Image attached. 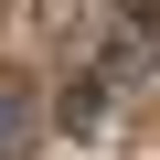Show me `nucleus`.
<instances>
[{
    "mask_svg": "<svg viewBox=\"0 0 160 160\" xmlns=\"http://www.w3.org/2000/svg\"><path fill=\"white\" fill-rule=\"evenodd\" d=\"M32 139H43L32 96H0V160H32Z\"/></svg>",
    "mask_w": 160,
    "mask_h": 160,
    "instance_id": "nucleus-1",
    "label": "nucleus"
},
{
    "mask_svg": "<svg viewBox=\"0 0 160 160\" xmlns=\"http://www.w3.org/2000/svg\"><path fill=\"white\" fill-rule=\"evenodd\" d=\"M128 22H160V0H128Z\"/></svg>",
    "mask_w": 160,
    "mask_h": 160,
    "instance_id": "nucleus-2",
    "label": "nucleus"
}]
</instances>
